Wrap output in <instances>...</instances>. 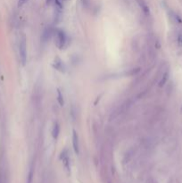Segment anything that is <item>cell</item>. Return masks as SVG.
I'll return each instance as SVG.
<instances>
[{
  "instance_id": "cell-1",
  "label": "cell",
  "mask_w": 182,
  "mask_h": 183,
  "mask_svg": "<svg viewBox=\"0 0 182 183\" xmlns=\"http://www.w3.org/2000/svg\"><path fill=\"white\" fill-rule=\"evenodd\" d=\"M19 54H20V59L22 65H25L27 62V42H26V38L24 35H22L20 39Z\"/></svg>"
},
{
  "instance_id": "cell-2",
  "label": "cell",
  "mask_w": 182,
  "mask_h": 183,
  "mask_svg": "<svg viewBox=\"0 0 182 183\" xmlns=\"http://www.w3.org/2000/svg\"><path fill=\"white\" fill-rule=\"evenodd\" d=\"M56 37H57V42H56V45L57 47L62 49L65 43H66V36L64 34V32L61 30H58L57 31V33H56Z\"/></svg>"
},
{
  "instance_id": "cell-3",
  "label": "cell",
  "mask_w": 182,
  "mask_h": 183,
  "mask_svg": "<svg viewBox=\"0 0 182 183\" xmlns=\"http://www.w3.org/2000/svg\"><path fill=\"white\" fill-rule=\"evenodd\" d=\"M73 149L76 154H79V137L78 134L75 131L73 132Z\"/></svg>"
},
{
  "instance_id": "cell-4",
  "label": "cell",
  "mask_w": 182,
  "mask_h": 183,
  "mask_svg": "<svg viewBox=\"0 0 182 183\" xmlns=\"http://www.w3.org/2000/svg\"><path fill=\"white\" fill-rule=\"evenodd\" d=\"M54 67L58 70L59 72H64V65H63V62L60 59V58H56L54 62Z\"/></svg>"
},
{
  "instance_id": "cell-5",
  "label": "cell",
  "mask_w": 182,
  "mask_h": 183,
  "mask_svg": "<svg viewBox=\"0 0 182 183\" xmlns=\"http://www.w3.org/2000/svg\"><path fill=\"white\" fill-rule=\"evenodd\" d=\"M59 133H60V126L58 124V122H55L54 124V128L52 130V135H53V138L56 139L59 136Z\"/></svg>"
},
{
  "instance_id": "cell-6",
  "label": "cell",
  "mask_w": 182,
  "mask_h": 183,
  "mask_svg": "<svg viewBox=\"0 0 182 183\" xmlns=\"http://www.w3.org/2000/svg\"><path fill=\"white\" fill-rule=\"evenodd\" d=\"M61 158H62V160H63V162L64 163V165H65V167L68 169L69 170V158H68V154H67V151L66 150H64L63 153H62V154H61Z\"/></svg>"
},
{
  "instance_id": "cell-7",
  "label": "cell",
  "mask_w": 182,
  "mask_h": 183,
  "mask_svg": "<svg viewBox=\"0 0 182 183\" xmlns=\"http://www.w3.org/2000/svg\"><path fill=\"white\" fill-rule=\"evenodd\" d=\"M168 78H169V73L166 72V73L163 74V76H162V80H160V82H159V86H160V87L164 86V84H165V83H166V81L168 80Z\"/></svg>"
},
{
  "instance_id": "cell-8",
  "label": "cell",
  "mask_w": 182,
  "mask_h": 183,
  "mask_svg": "<svg viewBox=\"0 0 182 183\" xmlns=\"http://www.w3.org/2000/svg\"><path fill=\"white\" fill-rule=\"evenodd\" d=\"M57 95H58V103H59V105H61V106H63V105H64V101H63V95H62V92L60 91V89H58L57 90Z\"/></svg>"
},
{
  "instance_id": "cell-9",
  "label": "cell",
  "mask_w": 182,
  "mask_h": 183,
  "mask_svg": "<svg viewBox=\"0 0 182 183\" xmlns=\"http://www.w3.org/2000/svg\"><path fill=\"white\" fill-rule=\"evenodd\" d=\"M178 46L179 47H182V34H179L178 36Z\"/></svg>"
},
{
  "instance_id": "cell-10",
  "label": "cell",
  "mask_w": 182,
  "mask_h": 183,
  "mask_svg": "<svg viewBox=\"0 0 182 183\" xmlns=\"http://www.w3.org/2000/svg\"><path fill=\"white\" fill-rule=\"evenodd\" d=\"M27 1H28V0H18V6H19V7L22 6L23 5L26 4Z\"/></svg>"
}]
</instances>
